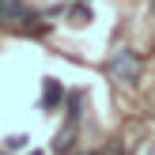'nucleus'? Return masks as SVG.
<instances>
[{
	"label": "nucleus",
	"mask_w": 155,
	"mask_h": 155,
	"mask_svg": "<svg viewBox=\"0 0 155 155\" xmlns=\"http://www.w3.org/2000/svg\"><path fill=\"white\" fill-rule=\"evenodd\" d=\"M102 155H125V151H121V144H106V148H102Z\"/></svg>",
	"instance_id": "8"
},
{
	"label": "nucleus",
	"mask_w": 155,
	"mask_h": 155,
	"mask_svg": "<svg viewBox=\"0 0 155 155\" xmlns=\"http://www.w3.org/2000/svg\"><path fill=\"white\" fill-rule=\"evenodd\" d=\"M106 72H110L114 80H121V83H136V76H140V57H136L129 45H121V49H114V57L106 61Z\"/></svg>",
	"instance_id": "1"
},
{
	"label": "nucleus",
	"mask_w": 155,
	"mask_h": 155,
	"mask_svg": "<svg viewBox=\"0 0 155 155\" xmlns=\"http://www.w3.org/2000/svg\"><path fill=\"white\" fill-rule=\"evenodd\" d=\"M4 19H15V23H34V12L19 0H4Z\"/></svg>",
	"instance_id": "3"
},
{
	"label": "nucleus",
	"mask_w": 155,
	"mask_h": 155,
	"mask_svg": "<svg viewBox=\"0 0 155 155\" xmlns=\"http://www.w3.org/2000/svg\"><path fill=\"white\" fill-rule=\"evenodd\" d=\"M0 23H4V0H0Z\"/></svg>",
	"instance_id": "9"
},
{
	"label": "nucleus",
	"mask_w": 155,
	"mask_h": 155,
	"mask_svg": "<svg viewBox=\"0 0 155 155\" xmlns=\"http://www.w3.org/2000/svg\"><path fill=\"white\" fill-rule=\"evenodd\" d=\"M80 4H87V0H80Z\"/></svg>",
	"instance_id": "11"
},
{
	"label": "nucleus",
	"mask_w": 155,
	"mask_h": 155,
	"mask_svg": "<svg viewBox=\"0 0 155 155\" xmlns=\"http://www.w3.org/2000/svg\"><path fill=\"white\" fill-rule=\"evenodd\" d=\"M72 136H76V125L68 121V125H64V129L57 133V140H53V151H61V155H64L68 148H72Z\"/></svg>",
	"instance_id": "4"
},
{
	"label": "nucleus",
	"mask_w": 155,
	"mask_h": 155,
	"mask_svg": "<svg viewBox=\"0 0 155 155\" xmlns=\"http://www.w3.org/2000/svg\"><path fill=\"white\" fill-rule=\"evenodd\" d=\"M30 155H45V151H30Z\"/></svg>",
	"instance_id": "10"
},
{
	"label": "nucleus",
	"mask_w": 155,
	"mask_h": 155,
	"mask_svg": "<svg viewBox=\"0 0 155 155\" xmlns=\"http://www.w3.org/2000/svg\"><path fill=\"white\" fill-rule=\"evenodd\" d=\"M80 106H83V95H80V91H76V95H68V121H72V125L80 121Z\"/></svg>",
	"instance_id": "5"
},
{
	"label": "nucleus",
	"mask_w": 155,
	"mask_h": 155,
	"mask_svg": "<svg viewBox=\"0 0 155 155\" xmlns=\"http://www.w3.org/2000/svg\"><path fill=\"white\" fill-rule=\"evenodd\" d=\"M27 140H30L27 133H19V136H8V148H12V151H27Z\"/></svg>",
	"instance_id": "7"
},
{
	"label": "nucleus",
	"mask_w": 155,
	"mask_h": 155,
	"mask_svg": "<svg viewBox=\"0 0 155 155\" xmlns=\"http://www.w3.org/2000/svg\"><path fill=\"white\" fill-rule=\"evenodd\" d=\"M68 15H72V23H91V12H87L83 4H80V8L72 4V8H68Z\"/></svg>",
	"instance_id": "6"
},
{
	"label": "nucleus",
	"mask_w": 155,
	"mask_h": 155,
	"mask_svg": "<svg viewBox=\"0 0 155 155\" xmlns=\"http://www.w3.org/2000/svg\"><path fill=\"white\" fill-rule=\"evenodd\" d=\"M61 98H64V87H61L57 80H45L42 83V110H57Z\"/></svg>",
	"instance_id": "2"
}]
</instances>
